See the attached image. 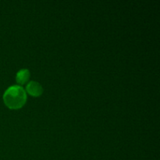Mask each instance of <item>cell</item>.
Segmentation results:
<instances>
[{"label":"cell","instance_id":"cell-2","mask_svg":"<svg viewBox=\"0 0 160 160\" xmlns=\"http://www.w3.org/2000/svg\"><path fill=\"white\" fill-rule=\"evenodd\" d=\"M26 90L28 93L34 97H38L43 92V88L39 83L36 81H31L27 85Z\"/></svg>","mask_w":160,"mask_h":160},{"label":"cell","instance_id":"cell-3","mask_svg":"<svg viewBox=\"0 0 160 160\" xmlns=\"http://www.w3.org/2000/svg\"><path fill=\"white\" fill-rule=\"evenodd\" d=\"M30 78V72L29 70L24 69V70H21L17 73V77H16V80L17 82L20 85L26 84L27 81L29 80Z\"/></svg>","mask_w":160,"mask_h":160},{"label":"cell","instance_id":"cell-1","mask_svg":"<svg viewBox=\"0 0 160 160\" xmlns=\"http://www.w3.org/2000/svg\"><path fill=\"white\" fill-rule=\"evenodd\" d=\"M3 100L8 108L17 109L23 107L27 101V94L24 89L18 85L9 87L3 95Z\"/></svg>","mask_w":160,"mask_h":160}]
</instances>
